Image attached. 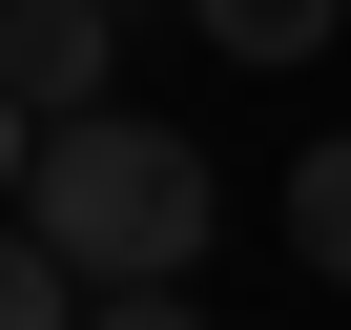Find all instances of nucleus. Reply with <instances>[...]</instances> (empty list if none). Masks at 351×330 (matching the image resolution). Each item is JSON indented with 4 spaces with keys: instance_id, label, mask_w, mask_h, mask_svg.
<instances>
[{
    "instance_id": "obj_6",
    "label": "nucleus",
    "mask_w": 351,
    "mask_h": 330,
    "mask_svg": "<svg viewBox=\"0 0 351 330\" xmlns=\"http://www.w3.org/2000/svg\"><path fill=\"white\" fill-rule=\"evenodd\" d=\"M83 330H207V309H186V268H165V289H83Z\"/></svg>"
},
{
    "instance_id": "obj_7",
    "label": "nucleus",
    "mask_w": 351,
    "mask_h": 330,
    "mask_svg": "<svg viewBox=\"0 0 351 330\" xmlns=\"http://www.w3.org/2000/svg\"><path fill=\"white\" fill-rule=\"evenodd\" d=\"M21 144H42V103H21V83H0V186H21Z\"/></svg>"
},
{
    "instance_id": "obj_4",
    "label": "nucleus",
    "mask_w": 351,
    "mask_h": 330,
    "mask_svg": "<svg viewBox=\"0 0 351 330\" xmlns=\"http://www.w3.org/2000/svg\"><path fill=\"white\" fill-rule=\"evenodd\" d=\"M289 248H310V289H351V144L289 165Z\"/></svg>"
},
{
    "instance_id": "obj_5",
    "label": "nucleus",
    "mask_w": 351,
    "mask_h": 330,
    "mask_svg": "<svg viewBox=\"0 0 351 330\" xmlns=\"http://www.w3.org/2000/svg\"><path fill=\"white\" fill-rule=\"evenodd\" d=\"M0 330H83V268H62L42 227H0Z\"/></svg>"
},
{
    "instance_id": "obj_3",
    "label": "nucleus",
    "mask_w": 351,
    "mask_h": 330,
    "mask_svg": "<svg viewBox=\"0 0 351 330\" xmlns=\"http://www.w3.org/2000/svg\"><path fill=\"white\" fill-rule=\"evenodd\" d=\"M186 21H207V42H228V62H310V42H330V21H351V0H186Z\"/></svg>"
},
{
    "instance_id": "obj_1",
    "label": "nucleus",
    "mask_w": 351,
    "mask_h": 330,
    "mask_svg": "<svg viewBox=\"0 0 351 330\" xmlns=\"http://www.w3.org/2000/svg\"><path fill=\"white\" fill-rule=\"evenodd\" d=\"M21 227L83 289H165V268L207 248V165H186V124H145V103H62L21 144Z\"/></svg>"
},
{
    "instance_id": "obj_2",
    "label": "nucleus",
    "mask_w": 351,
    "mask_h": 330,
    "mask_svg": "<svg viewBox=\"0 0 351 330\" xmlns=\"http://www.w3.org/2000/svg\"><path fill=\"white\" fill-rule=\"evenodd\" d=\"M104 62H124V0H0V83H21L42 124L104 103Z\"/></svg>"
}]
</instances>
